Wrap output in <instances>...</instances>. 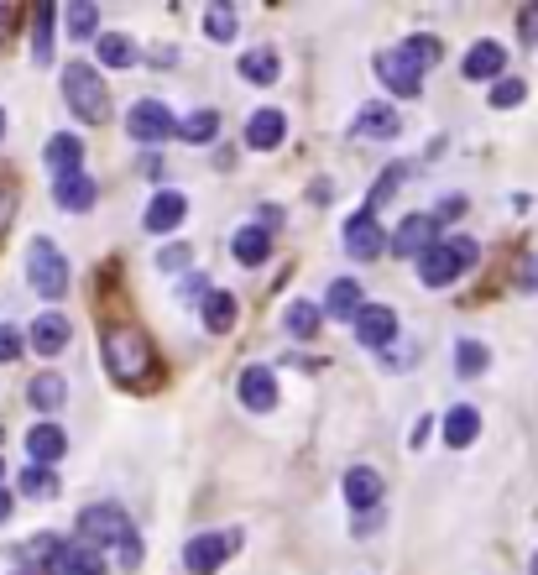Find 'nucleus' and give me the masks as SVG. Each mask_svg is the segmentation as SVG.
Masks as SVG:
<instances>
[{
	"label": "nucleus",
	"mask_w": 538,
	"mask_h": 575,
	"mask_svg": "<svg viewBox=\"0 0 538 575\" xmlns=\"http://www.w3.org/2000/svg\"><path fill=\"white\" fill-rule=\"evenodd\" d=\"M340 497H345L356 513L382 508V471H371V466H350L345 481H340Z\"/></svg>",
	"instance_id": "2eb2a0df"
},
{
	"label": "nucleus",
	"mask_w": 538,
	"mask_h": 575,
	"mask_svg": "<svg viewBox=\"0 0 538 575\" xmlns=\"http://www.w3.org/2000/svg\"><path fill=\"white\" fill-rule=\"evenodd\" d=\"M0 481H6V460H0Z\"/></svg>",
	"instance_id": "3c124183"
},
{
	"label": "nucleus",
	"mask_w": 538,
	"mask_h": 575,
	"mask_svg": "<svg viewBox=\"0 0 538 575\" xmlns=\"http://www.w3.org/2000/svg\"><path fill=\"white\" fill-rule=\"evenodd\" d=\"M63 100L84 126H100L110 115V84L100 79V68H89V58H74L63 68Z\"/></svg>",
	"instance_id": "f257e3e1"
},
{
	"label": "nucleus",
	"mask_w": 538,
	"mask_h": 575,
	"mask_svg": "<svg viewBox=\"0 0 538 575\" xmlns=\"http://www.w3.org/2000/svg\"><path fill=\"white\" fill-rule=\"evenodd\" d=\"M42 168L53 178H68V173H84V142L74 131H53L48 142H42Z\"/></svg>",
	"instance_id": "4468645a"
},
{
	"label": "nucleus",
	"mask_w": 538,
	"mask_h": 575,
	"mask_svg": "<svg viewBox=\"0 0 538 575\" xmlns=\"http://www.w3.org/2000/svg\"><path fill=\"white\" fill-rule=\"evenodd\" d=\"M523 283H528V288H538V262H528V267H523Z\"/></svg>",
	"instance_id": "49530a36"
},
{
	"label": "nucleus",
	"mask_w": 538,
	"mask_h": 575,
	"mask_svg": "<svg viewBox=\"0 0 538 575\" xmlns=\"http://www.w3.org/2000/svg\"><path fill=\"white\" fill-rule=\"evenodd\" d=\"M178 136L183 142H194V147H209L220 136V110H194V115H183L178 121Z\"/></svg>",
	"instance_id": "7c9ffc66"
},
{
	"label": "nucleus",
	"mask_w": 538,
	"mask_h": 575,
	"mask_svg": "<svg viewBox=\"0 0 538 575\" xmlns=\"http://www.w3.org/2000/svg\"><path fill=\"white\" fill-rule=\"evenodd\" d=\"M105 366L115 382H136V377H152V345L142 330H110L105 335Z\"/></svg>",
	"instance_id": "20e7f679"
},
{
	"label": "nucleus",
	"mask_w": 538,
	"mask_h": 575,
	"mask_svg": "<svg viewBox=\"0 0 538 575\" xmlns=\"http://www.w3.org/2000/svg\"><path fill=\"white\" fill-rule=\"evenodd\" d=\"M204 32L215 42H236V6H225V0H215V6L204 11Z\"/></svg>",
	"instance_id": "f704fd0d"
},
{
	"label": "nucleus",
	"mask_w": 538,
	"mask_h": 575,
	"mask_svg": "<svg viewBox=\"0 0 538 575\" xmlns=\"http://www.w3.org/2000/svg\"><path fill=\"white\" fill-rule=\"evenodd\" d=\"M528 575H538V555H533V565H528Z\"/></svg>",
	"instance_id": "8fccbe9b"
},
{
	"label": "nucleus",
	"mask_w": 538,
	"mask_h": 575,
	"mask_svg": "<svg viewBox=\"0 0 538 575\" xmlns=\"http://www.w3.org/2000/svg\"><path fill=\"white\" fill-rule=\"evenodd\" d=\"M79 539L89 549H126V544H136V528L121 502H95V508L79 513Z\"/></svg>",
	"instance_id": "7ed1b4c3"
},
{
	"label": "nucleus",
	"mask_w": 538,
	"mask_h": 575,
	"mask_svg": "<svg viewBox=\"0 0 538 575\" xmlns=\"http://www.w3.org/2000/svg\"><path fill=\"white\" fill-rule=\"evenodd\" d=\"M371 68H377L382 89H387V95H397V100H413L418 89H424V74H429V68L418 63L408 48H387V53H377V58H371Z\"/></svg>",
	"instance_id": "423d86ee"
},
{
	"label": "nucleus",
	"mask_w": 538,
	"mask_h": 575,
	"mask_svg": "<svg viewBox=\"0 0 538 575\" xmlns=\"http://www.w3.org/2000/svg\"><path fill=\"white\" fill-rule=\"evenodd\" d=\"M350 330H356V340L366 345V351H387V345L397 340V309L392 304H366Z\"/></svg>",
	"instance_id": "f8f14e48"
},
{
	"label": "nucleus",
	"mask_w": 538,
	"mask_h": 575,
	"mask_svg": "<svg viewBox=\"0 0 538 575\" xmlns=\"http://www.w3.org/2000/svg\"><path fill=\"white\" fill-rule=\"evenodd\" d=\"M528 100V84L523 79H502L497 89H491V105L497 110H512V105H523Z\"/></svg>",
	"instance_id": "ea45409f"
},
{
	"label": "nucleus",
	"mask_w": 538,
	"mask_h": 575,
	"mask_svg": "<svg viewBox=\"0 0 538 575\" xmlns=\"http://www.w3.org/2000/svg\"><path fill=\"white\" fill-rule=\"evenodd\" d=\"M502 68H507V48H502V42H491V37H481L476 48L460 58V74L471 79V84H481V79H497Z\"/></svg>",
	"instance_id": "412c9836"
},
{
	"label": "nucleus",
	"mask_w": 538,
	"mask_h": 575,
	"mask_svg": "<svg viewBox=\"0 0 538 575\" xmlns=\"http://www.w3.org/2000/svg\"><path fill=\"white\" fill-rule=\"evenodd\" d=\"M476 241L471 236H450V241H439L434 251H424L418 257V283L424 288H450L465 267H476Z\"/></svg>",
	"instance_id": "f03ea898"
},
{
	"label": "nucleus",
	"mask_w": 538,
	"mask_h": 575,
	"mask_svg": "<svg viewBox=\"0 0 538 575\" xmlns=\"http://www.w3.org/2000/svg\"><path fill=\"white\" fill-rule=\"evenodd\" d=\"M241 79L262 84V89L283 79V58H277V48H267V42H262V48H246L241 53Z\"/></svg>",
	"instance_id": "393cba45"
},
{
	"label": "nucleus",
	"mask_w": 538,
	"mask_h": 575,
	"mask_svg": "<svg viewBox=\"0 0 538 575\" xmlns=\"http://www.w3.org/2000/svg\"><path fill=\"white\" fill-rule=\"evenodd\" d=\"M340 236H345V251H350V257H361V262H371V257H382V251H392V236L382 230V220L371 215V210H356V215H350Z\"/></svg>",
	"instance_id": "1a4fd4ad"
},
{
	"label": "nucleus",
	"mask_w": 538,
	"mask_h": 575,
	"mask_svg": "<svg viewBox=\"0 0 538 575\" xmlns=\"http://www.w3.org/2000/svg\"><path fill=\"white\" fill-rule=\"evenodd\" d=\"M486 366H491V351H486L481 340L465 335V340L455 345V372H460V377H486Z\"/></svg>",
	"instance_id": "473e14b6"
},
{
	"label": "nucleus",
	"mask_w": 538,
	"mask_h": 575,
	"mask_svg": "<svg viewBox=\"0 0 538 575\" xmlns=\"http://www.w3.org/2000/svg\"><path fill=\"white\" fill-rule=\"evenodd\" d=\"M21 351H27V340H21L16 325H0V361H16Z\"/></svg>",
	"instance_id": "79ce46f5"
},
{
	"label": "nucleus",
	"mask_w": 538,
	"mask_h": 575,
	"mask_svg": "<svg viewBox=\"0 0 538 575\" xmlns=\"http://www.w3.org/2000/svg\"><path fill=\"white\" fill-rule=\"evenodd\" d=\"M27 455H32V466H53V460L68 455V434L58 419H37L27 429Z\"/></svg>",
	"instance_id": "dca6fc26"
},
{
	"label": "nucleus",
	"mask_w": 538,
	"mask_h": 575,
	"mask_svg": "<svg viewBox=\"0 0 538 575\" xmlns=\"http://www.w3.org/2000/svg\"><path fill=\"white\" fill-rule=\"evenodd\" d=\"M403 48H408V53H413L418 63H424V68H434V63L444 58V48H439V37H429V32H424V37H408Z\"/></svg>",
	"instance_id": "a19ab883"
},
{
	"label": "nucleus",
	"mask_w": 538,
	"mask_h": 575,
	"mask_svg": "<svg viewBox=\"0 0 538 575\" xmlns=\"http://www.w3.org/2000/svg\"><path fill=\"white\" fill-rule=\"evenodd\" d=\"M63 575H105V555H100V549H89V544H74V549H68V560H63Z\"/></svg>",
	"instance_id": "c9c22d12"
},
{
	"label": "nucleus",
	"mask_w": 538,
	"mask_h": 575,
	"mask_svg": "<svg viewBox=\"0 0 538 575\" xmlns=\"http://www.w3.org/2000/svg\"><path fill=\"white\" fill-rule=\"evenodd\" d=\"M68 340H74V325H68L58 309H42V314L32 319V330H27V345H32L37 356H63Z\"/></svg>",
	"instance_id": "ddd939ff"
},
{
	"label": "nucleus",
	"mask_w": 538,
	"mask_h": 575,
	"mask_svg": "<svg viewBox=\"0 0 538 575\" xmlns=\"http://www.w3.org/2000/svg\"><path fill=\"white\" fill-rule=\"evenodd\" d=\"M319 325H324V309H319V304H309V298H293V304L283 309V330H288V335H298V340H314V335H319Z\"/></svg>",
	"instance_id": "c85d7f7f"
},
{
	"label": "nucleus",
	"mask_w": 538,
	"mask_h": 575,
	"mask_svg": "<svg viewBox=\"0 0 538 575\" xmlns=\"http://www.w3.org/2000/svg\"><path fill=\"white\" fill-rule=\"evenodd\" d=\"M6 126H11V115H6V110H0V142H6Z\"/></svg>",
	"instance_id": "09e8293b"
},
{
	"label": "nucleus",
	"mask_w": 538,
	"mask_h": 575,
	"mask_svg": "<svg viewBox=\"0 0 538 575\" xmlns=\"http://www.w3.org/2000/svg\"><path fill=\"white\" fill-rule=\"evenodd\" d=\"M126 136H131V142H142V147H162V142H173V136H178V115L162 100H136L126 110Z\"/></svg>",
	"instance_id": "0eeeda50"
},
{
	"label": "nucleus",
	"mask_w": 538,
	"mask_h": 575,
	"mask_svg": "<svg viewBox=\"0 0 538 575\" xmlns=\"http://www.w3.org/2000/svg\"><path fill=\"white\" fill-rule=\"evenodd\" d=\"M53 199H58V210L68 215H84V210H95V199H100V183L84 173H68V178H53Z\"/></svg>",
	"instance_id": "f3484780"
},
{
	"label": "nucleus",
	"mask_w": 538,
	"mask_h": 575,
	"mask_svg": "<svg viewBox=\"0 0 538 575\" xmlns=\"http://www.w3.org/2000/svg\"><path fill=\"white\" fill-rule=\"evenodd\" d=\"M16 492H21V497H58L53 466H27V471L16 476Z\"/></svg>",
	"instance_id": "72a5a7b5"
},
{
	"label": "nucleus",
	"mask_w": 538,
	"mask_h": 575,
	"mask_svg": "<svg viewBox=\"0 0 538 575\" xmlns=\"http://www.w3.org/2000/svg\"><path fill=\"white\" fill-rule=\"evenodd\" d=\"M95 58L105 63V68H131L136 58H142V48L126 37V32H100V42H95Z\"/></svg>",
	"instance_id": "c756f323"
},
{
	"label": "nucleus",
	"mask_w": 538,
	"mask_h": 575,
	"mask_svg": "<svg viewBox=\"0 0 538 575\" xmlns=\"http://www.w3.org/2000/svg\"><path fill=\"white\" fill-rule=\"evenodd\" d=\"M518 27H523V42H538V6H528L518 16Z\"/></svg>",
	"instance_id": "37998d69"
},
{
	"label": "nucleus",
	"mask_w": 538,
	"mask_h": 575,
	"mask_svg": "<svg viewBox=\"0 0 538 575\" xmlns=\"http://www.w3.org/2000/svg\"><path fill=\"white\" fill-rule=\"evenodd\" d=\"M350 131H356L361 142H392V136H403V115H397L392 100H366L356 110V121H350Z\"/></svg>",
	"instance_id": "9d476101"
},
{
	"label": "nucleus",
	"mask_w": 538,
	"mask_h": 575,
	"mask_svg": "<svg viewBox=\"0 0 538 575\" xmlns=\"http://www.w3.org/2000/svg\"><path fill=\"white\" fill-rule=\"evenodd\" d=\"M11 508H16V497H11L6 487H0V523H6V518H11Z\"/></svg>",
	"instance_id": "a18cd8bd"
},
{
	"label": "nucleus",
	"mask_w": 538,
	"mask_h": 575,
	"mask_svg": "<svg viewBox=\"0 0 538 575\" xmlns=\"http://www.w3.org/2000/svg\"><path fill=\"white\" fill-rule=\"evenodd\" d=\"M439 246V215H408L403 225L392 230V251L397 257H424V251H434Z\"/></svg>",
	"instance_id": "9b49d317"
},
{
	"label": "nucleus",
	"mask_w": 538,
	"mask_h": 575,
	"mask_svg": "<svg viewBox=\"0 0 538 575\" xmlns=\"http://www.w3.org/2000/svg\"><path fill=\"white\" fill-rule=\"evenodd\" d=\"M68 549H74V544H63L58 534H37V539H27V549H21V560H27L37 575H53V570H63Z\"/></svg>",
	"instance_id": "b1692460"
},
{
	"label": "nucleus",
	"mask_w": 538,
	"mask_h": 575,
	"mask_svg": "<svg viewBox=\"0 0 538 575\" xmlns=\"http://www.w3.org/2000/svg\"><path fill=\"white\" fill-rule=\"evenodd\" d=\"M68 37H74V42H89V37H95V42H100V6H89V0H74V6H68Z\"/></svg>",
	"instance_id": "2f4dec72"
},
{
	"label": "nucleus",
	"mask_w": 538,
	"mask_h": 575,
	"mask_svg": "<svg viewBox=\"0 0 538 575\" xmlns=\"http://www.w3.org/2000/svg\"><path fill=\"white\" fill-rule=\"evenodd\" d=\"M230 251H236L241 267H262L272 257V230L267 225H241L236 236H230Z\"/></svg>",
	"instance_id": "5701e85b"
},
{
	"label": "nucleus",
	"mask_w": 538,
	"mask_h": 575,
	"mask_svg": "<svg viewBox=\"0 0 538 575\" xmlns=\"http://www.w3.org/2000/svg\"><path fill=\"white\" fill-rule=\"evenodd\" d=\"M199 314H204V330L209 335H230V330H236V293H230V288H209Z\"/></svg>",
	"instance_id": "a878e982"
},
{
	"label": "nucleus",
	"mask_w": 538,
	"mask_h": 575,
	"mask_svg": "<svg viewBox=\"0 0 538 575\" xmlns=\"http://www.w3.org/2000/svg\"><path fill=\"white\" fill-rule=\"evenodd\" d=\"M476 434H481V413L471 403H460L444 413V445L450 450H465V445H476Z\"/></svg>",
	"instance_id": "bb28decb"
},
{
	"label": "nucleus",
	"mask_w": 538,
	"mask_h": 575,
	"mask_svg": "<svg viewBox=\"0 0 538 575\" xmlns=\"http://www.w3.org/2000/svg\"><path fill=\"white\" fill-rule=\"evenodd\" d=\"M121 565H126V570H136V565H142V539L121 549Z\"/></svg>",
	"instance_id": "c03bdc74"
},
{
	"label": "nucleus",
	"mask_w": 538,
	"mask_h": 575,
	"mask_svg": "<svg viewBox=\"0 0 538 575\" xmlns=\"http://www.w3.org/2000/svg\"><path fill=\"white\" fill-rule=\"evenodd\" d=\"M283 136H288V115L283 110H251V121H246V147L251 152H277L283 147Z\"/></svg>",
	"instance_id": "a211bd4d"
},
{
	"label": "nucleus",
	"mask_w": 538,
	"mask_h": 575,
	"mask_svg": "<svg viewBox=\"0 0 538 575\" xmlns=\"http://www.w3.org/2000/svg\"><path fill=\"white\" fill-rule=\"evenodd\" d=\"M27 398H32V408L42 413V419H53V413L68 403V382H63L58 372H42V377H32Z\"/></svg>",
	"instance_id": "cd10ccee"
},
{
	"label": "nucleus",
	"mask_w": 538,
	"mask_h": 575,
	"mask_svg": "<svg viewBox=\"0 0 538 575\" xmlns=\"http://www.w3.org/2000/svg\"><path fill=\"white\" fill-rule=\"evenodd\" d=\"M183 220H189V199H183L178 189H162V194H152L147 215H142V225L152 230V236H168V230H178Z\"/></svg>",
	"instance_id": "6ab92c4d"
},
{
	"label": "nucleus",
	"mask_w": 538,
	"mask_h": 575,
	"mask_svg": "<svg viewBox=\"0 0 538 575\" xmlns=\"http://www.w3.org/2000/svg\"><path fill=\"white\" fill-rule=\"evenodd\" d=\"M53 58V6H37V27H32V63Z\"/></svg>",
	"instance_id": "e433bc0d"
},
{
	"label": "nucleus",
	"mask_w": 538,
	"mask_h": 575,
	"mask_svg": "<svg viewBox=\"0 0 538 575\" xmlns=\"http://www.w3.org/2000/svg\"><path fill=\"white\" fill-rule=\"evenodd\" d=\"M27 283H32V293L48 298V304H58V298L68 293V262H63V251L48 236H37L32 251H27Z\"/></svg>",
	"instance_id": "39448f33"
},
{
	"label": "nucleus",
	"mask_w": 538,
	"mask_h": 575,
	"mask_svg": "<svg viewBox=\"0 0 538 575\" xmlns=\"http://www.w3.org/2000/svg\"><path fill=\"white\" fill-rule=\"evenodd\" d=\"M236 393H241V408H246V413H272V408H277V377L267 372V366H246Z\"/></svg>",
	"instance_id": "aec40b11"
},
{
	"label": "nucleus",
	"mask_w": 538,
	"mask_h": 575,
	"mask_svg": "<svg viewBox=\"0 0 538 575\" xmlns=\"http://www.w3.org/2000/svg\"><path fill=\"white\" fill-rule=\"evenodd\" d=\"M403 178H408V163H392V168H387V178L371 183V204H366V210H382V204L397 194V183H403Z\"/></svg>",
	"instance_id": "4c0bfd02"
},
{
	"label": "nucleus",
	"mask_w": 538,
	"mask_h": 575,
	"mask_svg": "<svg viewBox=\"0 0 538 575\" xmlns=\"http://www.w3.org/2000/svg\"><path fill=\"white\" fill-rule=\"evenodd\" d=\"M236 549H241V528H225V534H194L189 544H183V565H189V575H215Z\"/></svg>",
	"instance_id": "6e6552de"
},
{
	"label": "nucleus",
	"mask_w": 538,
	"mask_h": 575,
	"mask_svg": "<svg viewBox=\"0 0 538 575\" xmlns=\"http://www.w3.org/2000/svg\"><path fill=\"white\" fill-rule=\"evenodd\" d=\"M6 220H11V199H6V194H0V225H6Z\"/></svg>",
	"instance_id": "de8ad7c7"
},
{
	"label": "nucleus",
	"mask_w": 538,
	"mask_h": 575,
	"mask_svg": "<svg viewBox=\"0 0 538 575\" xmlns=\"http://www.w3.org/2000/svg\"><path fill=\"white\" fill-rule=\"evenodd\" d=\"M361 309H366V298H361L356 278H335L330 288H324V319H345V325H356Z\"/></svg>",
	"instance_id": "4be33fe9"
},
{
	"label": "nucleus",
	"mask_w": 538,
	"mask_h": 575,
	"mask_svg": "<svg viewBox=\"0 0 538 575\" xmlns=\"http://www.w3.org/2000/svg\"><path fill=\"white\" fill-rule=\"evenodd\" d=\"M189 262H194V246L189 241H168L157 251V267L162 272H189Z\"/></svg>",
	"instance_id": "58836bf2"
}]
</instances>
